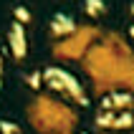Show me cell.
Instances as JSON below:
<instances>
[{
	"instance_id": "3",
	"label": "cell",
	"mask_w": 134,
	"mask_h": 134,
	"mask_svg": "<svg viewBox=\"0 0 134 134\" xmlns=\"http://www.w3.org/2000/svg\"><path fill=\"white\" fill-rule=\"evenodd\" d=\"M74 28H76V23L68 18V15H56L51 20V33L56 38H66L68 33H74Z\"/></svg>"
},
{
	"instance_id": "4",
	"label": "cell",
	"mask_w": 134,
	"mask_h": 134,
	"mask_svg": "<svg viewBox=\"0 0 134 134\" xmlns=\"http://www.w3.org/2000/svg\"><path fill=\"white\" fill-rule=\"evenodd\" d=\"M86 13L89 15H101L104 13V3L101 0H86Z\"/></svg>"
},
{
	"instance_id": "5",
	"label": "cell",
	"mask_w": 134,
	"mask_h": 134,
	"mask_svg": "<svg viewBox=\"0 0 134 134\" xmlns=\"http://www.w3.org/2000/svg\"><path fill=\"white\" fill-rule=\"evenodd\" d=\"M0 129H3V134H18V127L10 121H0Z\"/></svg>"
},
{
	"instance_id": "2",
	"label": "cell",
	"mask_w": 134,
	"mask_h": 134,
	"mask_svg": "<svg viewBox=\"0 0 134 134\" xmlns=\"http://www.w3.org/2000/svg\"><path fill=\"white\" fill-rule=\"evenodd\" d=\"M8 41H10V51H13L15 61H23L25 58V51H28V41H25V30H23L20 23H13L10 25Z\"/></svg>"
},
{
	"instance_id": "7",
	"label": "cell",
	"mask_w": 134,
	"mask_h": 134,
	"mask_svg": "<svg viewBox=\"0 0 134 134\" xmlns=\"http://www.w3.org/2000/svg\"><path fill=\"white\" fill-rule=\"evenodd\" d=\"M0 83H3V58H0Z\"/></svg>"
},
{
	"instance_id": "1",
	"label": "cell",
	"mask_w": 134,
	"mask_h": 134,
	"mask_svg": "<svg viewBox=\"0 0 134 134\" xmlns=\"http://www.w3.org/2000/svg\"><path fill=\"white\" fill-rule=\"evenodd\" d=\"M43 81L48 83V89H53V91H61V94H68V96L79 99V101H86L79 81H76L71 74H66L63 68H46L43 71Z\"/></svg>"
},
{
	"instance_id": "6",
	"label": "cell",
	"mask_w": 134,
	"mask_h": 134,
	"mask_svg": "<svg viewBox=\"0 0 134 134\" xmlns=\"http://www.w3.org/2000/svg\"><path fill=\"white\" fill-rule=\"evenodd\" d=\"M15 15H18V20H28V13H25V10H23V8H18V10H15Z\"/></svg>"
}]
</instances>
